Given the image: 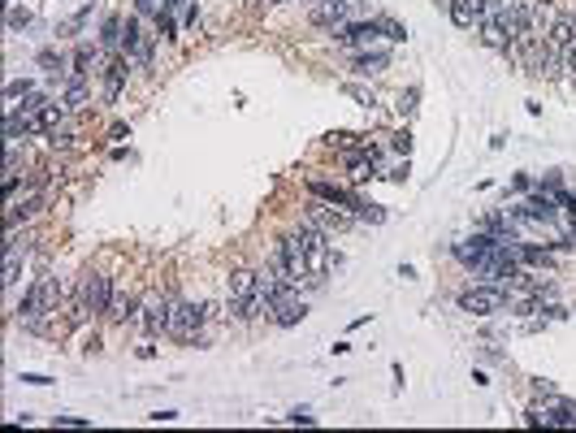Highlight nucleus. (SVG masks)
<instances>
[{
    "mask_svg": "<svg viewBox=\"0 0 576 433\" xmlns=\"http://www.w3.org/2000/svg\"><path fill=\"white\" fill-rule=\"evenodd\" d=\"M308 221L316 225V230H325V234H342V230H351V225H356L351 213H342L338 204L316 199V195H312V204H308Z\"/></svg>",
    "mask_w": 576,
    "mask_h": 433,
    "instance_id": "9",
    "label": "nucleus"
},
{
    "mask_svg": "<svg viewBox=\"0 0 576 433\" xmlns=\"http://www.w3.org/2000/svg\"><path fill=\"white\" fill-rule=\"evenodd\" d=\"M511 187H516V191H533V178H529V173H516Z\"/></svg>",
    "mask_w": 576,
    "mask_h": 433,
    "instance_id": "29",
    "label": "nucleus"
},
{
    "mask_svg": "<svg viewBox=\"0 0 576 433\" xmlns=\"http://www.w3.org/2000/svg\"><path fill=\"white\" fill-rule=\"evenodd\" d=\"M5 22H9V31H22V27H31L35 18H31V9H18V5H9V18H5Z\"/></svg>",
    "mask_w": 576,
    "mask_h": 433,
    "instance_id": "23",
    "label": "nucleus"
},
{
    "mask_svg": "<svg viewBox=\"0 0 576 433\" xmlns=\"http://www.w3.org/2000/svg\"><path fill=\"white\" fill-rule=\"evenodd\" d=\"M87 95H91V87H87V79H79V74H69V79L61 83V100H65L69 109H83Z\"/></svg>",
    "mask_w": 576,
    "mask_h": 433,
    "instance_id": "18",
    "label": "nucleus"
},
{
    "mask_svg": "<svg viewBox=\"0 0 576 433\" xmlns=\"http://www.w3.org/2000/svg\"><path fill=\"white\" fill-rule=\"evenodd\" d=\"M546 44H555V48H568V44H576V18L572 13H555L550 18V27H546V35H542Z\"/></svg>",
    "mask_w": 576,
    "mask_h": 433,
    "instance_id": "15",
    "label": "nucleus"
},
{
    "mask_svg": "<svg viewBox=\"0 0 576 433\" xmlns=\"http://www.w3.org/2000/svg\"><path fill=\"white\" fill-rule=\"evenodd\" d=\"M446 18L460 31H477V0H446Z\"/></svg>",
    "mask_w": 576,
    "mask_h": 433,
    "instance_id": "16",
    "label": "nucleus"
},
{
    "mask_svg": "<svg viewBox=\"0 0 576 433\" xmlns=\"http://www.w3.org/2000/svg\"><path fill=\"white\" fill-rule=\"evenodd\" d=\"M386 65H390L386 48H364V53L351 57V74H360V79H373V74H382Z\"/></svg>",
    "mask_w": 576,
    "mask_h": 433,
    "instance_id": "14",
    "label": "nucleus"
},
{
    "mask_svg": "<svg viewBox=\"0 0 576 433\" xmlns=\"http://www.w3.org/2000/svg\"><path fill=\"white\" fill-rule=\"evenodd\" d=\"M57 425H79V429H83V425H91V420H87V416H57Z\"/></svg>",
    "mask_w": 576,
    "mask_h": 433,
    "instance_id": "31",
    "label": "nucleus"
},
{
    "mask_svg": "<svg viewBox=\"0 0 576 433\" xmlns=\"http://www.w3.org/2000/svg\"><path fill=\"white\" fill-rule=\"evenodd\" d=\"M161 35H147L139 27V18H121V53L135 61V69H147L152 65V48H156Z\"/></svg>",
    "mask_w": 576,
    "mask_h": 433,
    "instance_id": "7",
    "label": "nucleus"
},
{
    "mask_svg": "<svg viewBox=\"0 0 576 433\" xmlns=\"http://www.w3.org/2000/svg\"><path fill=\"white\" fill-rule=\"evenodd\" d=\"M273 5H290V0H273Z\"/></svg>",
    "mask_w": 576,
    "mask_h": 433,
    "instance_id": "33",
    "label": "nucleus"
},
{
    "mask_svg": "<svg viewBox=\"0 0 576 433\" xmlns=\"http://www.w3.org/2000/svg\"><path fill=\"white\" fill-rule=\"evenodd\" d=\"M152 420H156V425H169V420H178V412H173V407H165V412H152Z\"/></svg>",
    "mask_w": 576,
    "mask_h": 433,
    "instance_id": "30",
    "label": "nucleus"
},
{
    "mask_svg": "<svg viewBox=\"0 0 576 433\" xmlns=\"http://www.w3.org/2000/svg\"><path fill=\"white\" fill-rule=\"evenodd\" d=\"M416 100H420V91H416V87H408L403 95H398V113H403V117H412V113H416Z\"/></svg>",
    "mask_w": 576,
    "mask_h": 433,
    "instance_id": "24",
    "label": "nucleus"
},
{
    "mask_svg": "<svg viewBox=\"0 0 576 433\" xmlns=\"http://www.w3.org/2000/svg\"><path fill=\"white\" fill-rule=\"evenodd\" d=\"M204 317H208L204 303H191V299L173 295V312H169V329H165V334L178 338V342H199V325H204Z\"/></svg>",
    "mask_w": 576,
    "mask_h": 433,
    "instance_id": "6",
    "label": "nucleus"
},
{
    "mask_svg": "<svg viewBox=\"0 0 576 433\" xmlns=\"http://www.w3.org/2000/svg\"><path fill=\"white\" fill-rule=\"evenodd\" d=\"M377 22H382V39H390V44H403V39H408L403 22H394V18H377Z\"/></svg>",
    "mask_w": 576,
    "mask_h": 433,
    "instance_id": "21",
    "label": "nucleus"
},
{
    "mask_svg": "<svg viewBox=\"0 0 576 433\" xmlns=\"http://www.w3.org/2000/svg\"><path fill=\"white\" fill-rule=\"evenodd\" d=\"M135 312H139V299H135V295H126V291L117 286V291H113V303H109V312H105V317L121 325V321H135Z\"/></svg>",
    "mask_w": 576,
    "mask_h": 433,
    "instance_id": "17",
    "label": "nucleus"
},
{
    "mask_svg": "<svg viewBox=\"0 0 576 433\" xmlns=\"http://www.w3.org/2000/svg\"><path fill=\"white\" fill-rule=\"evenodd\" d=\"M342 91H347V95H351V100H360V105H364V109H373V105H377V95H373V87H360V83H347Z\"/></svg>",
    "mask_w": 576,
    "mask_h": 433,
    "instance_id": "22",
    "label": "nucleus"
},
{
    "mask_svg": "<svg viewBox=\"0 0 576 433\" xmlns=\"http://www.w3.org/2000/svg\"><path fill=\"white\" fill-rule=\"evenodd\" d=\"M135 355H139V360H152L156 347H152V342H143V347H135Z\"/></svg>",
    "mask_w": 576,
    "mask_h": 433,
    "instance_id": "32",
    "label": "nucleus"
},
{
    "mask_svg": "<svg viewBox=\"0 0 576 433\" xmlns=\"http://www.w3.org/2000/svg\"><path fill=\"white\" fill-rule=\"evenodd\" d=\"M394 152H398V156H408V152H412V139L408 135H394V143H390Z\"/></svg>",
    "mask_w": 576,
    "mask_h": 433,
    "instance_id": "27",
    "label": "nucleus"
},
{
    "mask_svg": "<svg viewBox=\"0 0 576 433\" xmlns=\"http://www.w3.org/2000/svg\"><path fill=\"white\" fill-rule=\"evenodd\" d=\"M100 48L105 53H121V18H105V27H100Z\"/></svg>",
    "mask_w": 576,
    "mask_h": 433,
    "instance_id": "19",
    "label": "nucleus"
},
{
    "mask_svg": "<svg viewBox=\"0 0 576 433\" xmlns=\"http://www.w3.org/2000/svg\"><path fill=\"white\" fill-rule=\"evenodd\" d=\"M195 22H199V5L191 0V5H187V13H182V27H195Z\"/></svg>",
    "mask_w": 576,
    "mask_h": 433,
    "instance_id": "28",
    "label": "nucleus"
},
{
    "mask_svg": "<svg viewBox=\"0 0 576 433\" xmlns=\"http://www.w3.org/2000/svg\"><path fill=\"white\" fill-rule=\"evenodd\" d=\"M130 69H135V61H130L126 53H113V57H109V65L100 69V79H105V105H117L121 87L130 83Z\"/></svg>",
    "mask_w": 576,
    "mask_h": 433,
    "instance_id": "11",
    "label": "nucleus"
},
{
    "mask_svg": "<svg viewBox=\"0 0 576 433\" xmlns=\"http://www.w3.org/2000/svg\"><path fill=\"white\" fill-rule=\"evenodd\" d=\"M377 39H382V22L377 18H360V22H347V27H338L334 31V44H342V48H356V53H364V48H377Z\"/></svg>",
    "mask_w": 576,
    "mask_h": 433,
    "instance_id": "10",
    "label": "nucleus"
},
{
    "mask_svg": "<svg viewBox=\"0 0 576 433\" xmlns=\"http://www.w3.org/2000/svg\"><path fill=\"white\" fill-rule=\"evenodd\" d=\"M460 312H468V317H498L511 303V291L507 286H494V282H477V286H468V291H460Z\"/></svg>",
    "mask_w": 576,
    "mask_h": 433,
    "instance_id": "4",
    "label": "nucleus"
},
{
    "mask_svg": "<svg viewBox=\"0 0 576 433\" xmlns=\"http://www.w3.org/2000/svg\"><path fill=\"white\" fill-rule=\"evenodd\" d=\"M520 213L529 217V221H537V225H550L559 217V204H555V195L550 191H529V199L520 204Z\"/></svg>",
    "mask_w": 576,
    "mask_h": 433,
    "instance_id": "13",
    "label": "nucleus"
},
{
    "mask_svg": "<svg viewBox=\"0 0 576 433\" xmlns=\"http://www.w3.org/2000/svg\"><path fill=\"white\" fill-rule=\"evenodd\" d=\"M35 91V79H9L5 83V100H9V105H13V100H27Z\"/></svg>",
    "mask_w": 576,
    "mask_h": 433,
    "instance_id": "20",
    "label": "nucleus"
},
{
    "mask_svg": "<svg viewBox=\"0 0 576 433\" xmlns=\"http://www.w3.org/2000/svg\"><path fill=\"white\" fill-rule=\"evenodd\" d=\"M364 9V0H312V22L316 27H325V31H338V27H347V22H360L356 13Z\"/></svg>",
    "mask_w": 576,
    "mask_h": 433,
    "instance_id": "8",
    "label": "nucleus"
},
{
    "mask_svg": "<svg viewBox=\"0 0 576 433\" xmlns=\"http://www.w3.org/2000/svg\"><path fill=\"white\" fill-rule=\"evenodd\" d=\"M113 291L117 282L109 273H83L79 277V317H100V312H109V303H113Z\"/></svg>",
    "mask_w": 576,
    "mask_h": 433,
    "instance_id": "5",
    "label": "nucleus"
},
{
    "mask_svg": "<svg viewBox=\"0 0 576 433\" xmlns=\"http://www.w3.org/2000/svg\"><path fill=\"white\" fill-rule=\"evenodd\" d=\"M286 420H290V425H316V416H312V412H304V407H299V412H290Z\"/></svg>",
    "mask_w": 576,
    "mask_h": 433,
    "instance_id": "26",
    "label": "nucleus"
},
{
    "mask_svg": "<svg viewBox=\"0 0 576 433\" xmlns=\"http://www.w3.org/2000/svg\"><path fill=\"white\" fill-rule=\"evenodd\" d=\"M225 308H230L234 321H260V317H269V295H264V282H260V269H234L230 273Z\"/></svg>",
    "mask_w": 576,
    "mask_h": 433,
    "instance_id": "1",
    "label": "nucleus"
},
{
    "mask_svg": "<svg viewBox=\"0 0 576 433\" xmlns=\"http://www.w3.org/2000/svg\"><path fill=\"white\" fill-rule=\"evenodd\" d=\"M57 303H61V282L57 277H35L27 286V295H22V303H18L22 329H35L43 317H57Z\"/></svg>",
    "mask_w": 576,
    "mask_h": 433,
    "instance_id": "2",
    "label": "nucleus"
},
{
    "mask_svg": "<svg viewBox=\"0 0 576 433\" xmlns=\"http://www.w3.org/2000/svg\"><path fill=\"white\" fill-rule=\"evenodd\" d=\"M308 191H312L316 199L338 204V208H342V213H351L356 221H373V225H382V221H386V208H382V204H364L356 191H347V187H338V182H308Z\"/></svg>",
    "mask_w": 576,
    "mask_h": 433,
    "instance_id": "3",
    "label": "nucleus"
},
{
    "mask_svg": "<svg viewBox=\"0 0 576 433\" xmlns=\"http://www.w3.org/2000/svg\"><path fill=\"white\" fill-rule=\"evenodd\" d=\"M18 381H22V386H53L57 377H48V373H27V368H22V373H18Z\"/></svg>",
    "mask_w": 576,
    "mask_h": 433,
    "instance_id": "25",
    "label": "nucleus"
},
{
    "mask_svg": "<svg viewBox=\"0 0 576 433\" xmlns=\"http://www.w3.org/2000/svg\"><path fill=\"white\" fill-rule=\"evenodd\" d=\"M139 321H143V329H147V334H165V329H169V312H173V295H147L143 303H139Z\"/></svg>",
    "mask_w": 576,
    "mask_h": 433,
    "instance_id": "12",
    "label": "nucleus"
}]
</instances>
